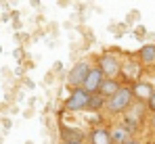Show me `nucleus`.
<instances>
[{"label": "nucleus", "instance_id": "ddd939ff", "mask_svg": "<svg viewBox=\"0 0 155 144\" xmlns=\"http://www.w3.org/2000/svg\"><path fill=\"white\" fill-rule=\"evenodd\" d=\"M86 136L82 134V132H76V130H71V127H67V125H63L61 127V140H84Z\"/></svg>", "mask_w": 155, "mask_h": 144}, {"label": "nucleus", "instance_id": "a211bd4d", "mask_svg": "<svg viewBox=\"0 0 155 144\" xmlns=\"http://www.w3.org/2000/svg\"><path fill=\"white\" fill-rule=\"evenodd\" d=\"M149 127L155 132V115H151V117H149Z\"/></svg>", "mask_w": 155, "mask_h": 144}, {"label": "nucleus", "instance_id": "f03ea898", "mask_svg": "<svg viewBox=\"0 0 155 144\" xmlns=\"http://www.w3.org/2000/svg\"><path fill=\"white\" fill-rule=\"evenodd\" d=\"M88 100H90V94H88L84 88H71L67 100H65V104H63V111H65V113L86 111V109H88Z\"/></svg>", "mask_w": 155, "mask_h": 144}, {"label": "nucleus", "instance_id": "0eeeda50", "mask_svg": "<svg viewBox=\"0 0 155 144\" xmlns=\"http://www.w3.org/2000/svg\"><path fill=\"white\" fill-rule=\"evenodd\" d=\"M132 88V96L138 100V102H147L149 98H151V94H153V86L151 84H147V82H134V86H130Z\"/></svg>", "mask_w": 155, "mask_h": 144}, {"label": "nucleus", "instance_id": "dca6fc26", "mask_svg": "<svg viewBox=\"0 0 155 144\" xmlns=\"http://www.w3.org/2000/svg\"><path fill=\"white\" fill-rule=\"evenodd\" d=\"M122 144H143V142H140V140H136L134 136H130L128 140H126V142H122Z\"/></svg>", "mask_w": 155, "mask_h": 144}, {"label": "nucleus", "instance_id": "7ed1b4c3", "mask_svg": "<svg viewBox=\"0 0 155 144\" xmlns=\"http://www.w3.org/2000/svg\"><path fill=\"white\" fill-rule=\"evenodd\" d=\"M97 67L101 69L105 77L109 79H117L120 75V69H122V59L115 54V52H103L97 61Z\"/></svg>", "mask_w": 155, "mask_h": 144}, {"label": "nucleus", "instance_id": "9b49d317", "mask_svg": "<svg viewBox=\"0 0 155 144\" xmlns=\"http://www.w3.org/2000/svg\"><path fill=\"white\" fill-rule=\"evenodd\" d=\"M138 65L140 67L155 65V44H145L138 50Z\"/></svg>", "mask_w": 155, "mask_h": 144}, {"label": "nucleus", "instance_id": "6e6552de", "mask_svg": "<svg viewBox=\"0 0 155 144\" xmlns=\"http://www.w3.org/2000/svg\"><path fill=\"white\" fill-rule=\"evenodd\" d=\"M122 86H124V84H122L120 79H109V77H105L103 84H101V86H99V90H97V94H101L105 100H107V98H111V96L115 94Z\"/></svg>", "mask_w": 155, "mask_h": 144}, {"label": "nucleus", "instance_id": "4468645a", "mask_svg": "<svg viewBox=\"0 0 155 144\" xmlns=\"http://www.w3.org/2000/svg\"><path fill=\"white\" fill-rule=\"evenodd\" d=\"M105 109V98L101 94H90L88 100V111H103Z\"/></svg>", "mask_w": 155, "mask_h": 144}, {"label": "nucleus", "instance_id": "6ab92c4d", "mask_svg": "<svg viewBox=\"0 0 155 144\" xmlns=\"http://www.w3.org/2000/svg\"><path fill=\"white\" fill-rule=\"evenodd\" d=\"M151 144H155V138H153V142H151Z\"/></svg>", "mask_w": 155, "mask_h": 144}, {"label": "nucleus", "instance_id": "f3484780", "mask_svg": "<svg viewBox=\"0 0 155 144\" xmlns=\"http://www.w3.org/2000/svg\"><path fill=\"white\" fill-rule=\"evenodd\" d=\"M61 144H86L84 140H61Z\"/></svg>", "mask_w": 155, "mask_h": 144}, {"label": "nucleus", "instance_id": "1a4fd4ad", "mask_svg": "<svg viewBox=\"0 0 155 144\" xmlns=\"http://www.w3.org/2000/svg\"><path fill=\"white\" fill-rule=\"evenodd\" d=\"M120 75H124V77H128V79H136V82H138V75H140V65H138V61H134V59L122 61Z\"/></svg>", "mask_w": 155, "mask_h": 144}, {"label": "nucleus", "instance_id": "39448f33", "mask_svg": "<svg viewBox=\"0 0 155 144\" xmlns=\"http://www.w3.org/2000/svg\"><path fill=\"white\" fill-rule=\"evenodd\" d=\"M90 67H92L90 61H80V63H76V65L69 69V73H67V86H69V90H71V88H82L86 75L90 71Z\"/></svg>", "mask_w": 155, "mask_h": 144}, {"label": "nucleus", "instance_id": "423d86ee", "mask_svg": "<svg viewBox=\"0 0 155 144\" xmlns=\"http://www.w3.org/2000/svg\"><path fill=\"white\" fill-rule=\"evenodd\" d=\"M105 75L101 73V69L97 67V65H92L90 67V71L86 75V79H84V84H82V88L88 92V94H97V90H99V86L103 84Z\"/></svg>", "mask_w": 155, "mask_h": 144}, {"label": "nucleus", "instance_id": "9d476101", "mask_svg": "<svg viewBox=\"0 0 155 144\" xmlns=\"http://www.w3.org/2000/svg\"><path fill=\"white\" fill-rule=\"evenodd\" d=\"M88 144H111V136H109V127H94L88 136Z\"/></svg>", "mask_w": 155, "mask_h": 144}, {"label": "nucleus", "instance_id": "f8f14e48", "mask_svg": "<svg viewBox=\"0 0 155 144\" xmlns=\"http://www.w3.org/2000/svg\"><path fill=\"white\" fill-rule=\"evenodd\" d=\"M109 136H111V144H122L130 138V132L122 123H115V125L109 127Z\"/></svg>", "mask_w": 155, "mask_h": 144}, {"label": "nucleus", "instance_id": "f257e3e1", "mask_svg": "<svg viewBox=\"0 0 155 144\" xmlns=\"http://www.w3.org/2000/svg\"><path fill=\"white\" fill-rule=\"evenodd\" d=\"M132 102H134L132 88H130V86H122L111 98L105 100V111H107L109 115H124L130 107H132Z\"/></svg>", "mask_w": 155, "mask_h": 144}, {"label": "nucleus", "instance_id": "20e7f679", "mask_svg": "<svg viewBox=\"0 0 155 144\" xmlns=\"http://www.w3.org/2000/svg\"><path fill=\"white\" fill-rule=\"evenodd\" d=\"M145 109H147V107H145L143 102H136V104L132 102V107L124 113V123H122V125L130 132V136H132L134 132H138V127L143 125V119H145Z\"/></svg>", "mask_w": 155, "mask_h": 144}, {"label": "nucleus", "instance_id": "2eb2a0df", "mask_svg": "<svg viewBox=\"0 0 155 144\" xmlns=\"http://www.w3.org/2000/svg\"><path fill=\"white\" fill-rule=\"evenodd\" d=\"M145 107H147V109L151 111V115H155V92L151 94V98H149V100L145 102Z\"/></svg>", "mask_w": 155, "mask_h": 144}]
</instances>
